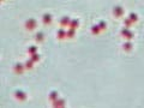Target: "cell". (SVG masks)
I'll list each match as a JSON object with an SVG mask.
<instances>
[{"instance_id":"obj_1","label":"cell","mask_w":144,"mask_h":108,"mask_svg":"<svg viewBox=\"0 0 144 108\" xmlns=\"http://www.w3.org/2000/svg\"><path fill=\"white\" fill-rule=\"evenodd\" d=\"M25 28H27L28 30H34L35 28H36V20L33 19V18L28 19L25 22Z\"/></svg>"},{"instance_id":"obj_2","label":"cell","mask_w":144,"mask_h":108,"mask_svg":"<svg viewBox=\"0 0 144 108\" xmlns=\"http://www.w3.org/2000/svg\"><path fill=\"white\" fill-rule=\"evenodd\" d=\"M14 97H16L17 100H19V101H24V100L27 99V94H25L24 91H22V90H17V91L14 93Z\"/></svg>"},{"instance_id":"obj_3","label":"cell","mask_w":144,"mask_h":108,"mask_svg":"<svg viewBox=\"0 0 144 108\" xmlns=\"http://www.w3.org/2000/svg\"><path fill=\"white\" fill-rule=\"evenodd\" d=\"M13 71H14V73H17V74L23 73V71H24V65L21 64V62H17V64L13 66Z\"/></svg>"},{"instance_id":"obj_4","label":"cell","mask_w":144,"mask_h":108,"mask_svg":"<svg viewBox=\"0 0 144 108\" xmlns=\"http://www.w3.org/2000/svg\"><path fill=\"white\" fill-rule=\"evenodd\" d=\"M113 14L115 17H121L124 14V8L121 6H115L113 8Z\"/></svg>"},{"instance_id":"obj_5","label":"cell","mask_w":144,"mask_h":108,"mask_svg":"<svg viewBox=\"0 0 144 108\" xmlns=\"http://www.w3.org/2000/svg\"><path fill=\"white\" fill-rule=\"evenodd\" d=\"M120 34L123 35L124 37H126V39H129V40H131V39L133 37V34L131 33V31H130V30H129V29H126V28H125V29H123V30L120 31Z\"/></svg>"},{"instance_id":"obj_6","label":"cell","mask_w":144,"mask_h":108,"mask_svg":"<svg viewBox=\"0 0 144 108\" xmlns=\"http://www.w3.org/2000/svg\"><path fill=\"white\" fill-rule=\"evenodd\" d=\"M65 106V100H54L53 101V107H64Z\"/></svg>"},{"instance_id":"obj_7","label":"cell","mask_w":144,"mask_h":108,"mask_svg":"<svg viewBox=\"0 0 144 108\" xmlns=\"http://www.w3.org/2000/svg\"><path fill=\"white\" fill-rule=\"evenodd\" d=\"M42 22H43L45 24H50V22H52V16H50L49 13L43 14V18H42Z\"/></svg>"},{"instance_id":"obj_8","label":"cell","mask_w":144,"mask_h":108,"mask_svg":"<svg viewBox=\"0 0 144 108\" xmlns=\"http://www.w3.org/2000/svg\"><path fill=\"white\" fill-rule=\"evenodd\" d=\"M56 35H58V39H59V40H62V39H65V37H66V31L61 28V29H59V30H58Z\"/></svg>"},{"instance_id":"obj_9","label":"cell","mask_w":144,"mask_h":108,"mask_svg":"<svg viewBox=\"0 0 144 108\" xmlns=\"http://www.w3.org/2000/svg\"><path fill=\"white\" fill-rule=\"evenodd\" d=\"M35 40H36V42H43V40H45L43 33H37L35 35Z\"/></svg>"},{"instance_id":"obj_10","label":"cell","mask_w":144,"mask_h":108,"mask_svg":"<svg viewBox=\"0 0 144 108\" xmlns=\"http://www.w3.org/2000/svg\"><path fill=\"white\" fill-rule=\"evenodd\" d=\"M123 49L125 52H130L131 49H132V43L131 42H125L123 45Z\"/></svg>"},{"instance_id":"obj_11","label":"cell","mask_w":144,"mask_h":108,"mask_svg":"<svg viewBox=\"0 0 144 108\" xmlns=\"http://www.w3.org/2000/svg\"><path fill=\"white\" fill-rule=\"evenodd\" d=\"M70 22H71V19H70L69 17H64V18L60 19V24H61L62 27H65V25H70Z\"/></svg>"},{"instance_id":"obj_12","label":"cell","mask_w":144,"mask_h":108,"mask_svg":"<svg viewBox=\"0 0 144 108\" xmlns=\"http://www.w3.org/2000/svg\"><path fill=\"white\" fill-rule=\"evenodd\" d=\"M70 27L72 28V29H76V28L79 27V20L78 19H72L70 22Z\"/></svg>"},{"instance_id":"obj_13","label":"cell","mask_w":144,"mask_h":108,"mask_svg":"<svg viewBox=\"0 0 144 108\" xmlns=\"http://www.w3.org/2000/svg\"><path fill=\"white\" fill-rule=\"evenodd\" d=\"M100 31H101V30H100V28L97 27V25L91 27V33H93L94 35H98V34H100Z\"/></svg>"},{"instance_id":"obj_14","label":"cell","mask_w":144,"mask_h":108,"mask_svg":"<svg viewBox=\"0 0 144 108\" xmlns=\"http://www.w3.org/2000/svg\"><path fill=\"white\" fill-rule=\"evenodd\" d=\"M75 34H76V31H75V29H72V28L70 29L69 31H66V36L70 37V39H72V37L75 36Z\"/></svg>"},{"instance_id":"obj_15","label":"cell","mask_w":144,"mask_h":108,"mask_svg":"<svg viewBox=\"0 0 144 108\" xmlns=\"http://www.w3.org/2000/svg\"><path fill=\"white\" fill-rule=\"evenodd\" d=\"M25 67H27L28 70H31V68L34 67V61L31 60V59H30V60H28L27 62H25Z\"/></svg>"},{"instance_id":"obj_16","label":"cell","mask_w":144,"mask_h":108,"mask_svg":"<svg viewBox=\"0 0 144 108\" xmlns=\"http://www.w3.org/2000/svg\"><path fill=\"white\" fill-rule=\"evenodd\" d=\"M97 27L100 28V30H104V29L107 28V23H106L104 20H101V22L98 23V25H97Z\"/></svg>"},{"instance_id":"obj_17","label":"cell","mask_w":144,"mask_h":108,"mask_svg":"<svg viewBox=\"0 0 144 108\" xmlns=\"http://www.w3.org/2000/svg\"><path fill=\"white\" fill-rule=\"evenodd\" d=\"M129 19L133 23V22H137L138 20V16L136 13H130V17H129Z\"/></svg>"},{"instance_id":"obj_18","label":"cell","mask_w":144,"mask_h":108,"mask_svg":"<svg viewBox=\"0 0 144 108\" xmlns=\"http://www.w3.org/2000/svg\"><path fill=\"white\" fill-rule=\"evenodd\" d=\"M36 51H37V47H36V46H31V47L28 48V53L29 54H35Z\"/></svg>"},{"instance_id":"obj_19","label":"cell","mask_w":144,"mask_h":108,"mask_svg":"<svg viewBox=\"0 0 144 108\" xmlns=\"http://www.w3.org/2000/svg\"><path fill=\"white\" fill-rule=\"evenodd\" d=\"M56 97H58V93H56V91H52V93H50V95H49L50 101H54V100H56Z\"/></svg>"},{"instance_id":"obj_20","label":"cell","mask_w":144,"mask_h":108,"mask_svg":"<svg viewBox=\"0 0 144 108\" xmlns=\"http://www.w3.org/2000/svg\"><path fill=\"white\" fill-rule=\"evenodd\" d=\"M31 60L34 61V62H36V61H39L40 60V55L39 54H31Z\"/></svg>"},{"instance_id":"obj_21","label":"cell","mask_w":144,"mask_h":108,"mask_svg":"<svg viewBox=\"0 0 144 108\" xmlns=\"http://www.w3.org/2000/svg\"><path fill=\"white\" fill-rule=\"evenodd\" d=\"M124 24H125V27H126V29H127V28H130V27H131L132 22H131V20L129 19V18H126V19L124 20Z\"/></svg>"}]
</instances>
